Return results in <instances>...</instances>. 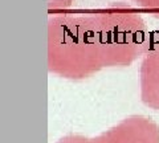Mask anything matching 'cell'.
Listing matches in <instances>:
<instances>
[{
    "label": "cell",
    "instance_id": "cell-1",
    "mask_svg": "<svg viewBox=\"0 0 159 143\" xmlns=\"http://www.w3.org/2000/svg\"><path fill=\"white\" fill-rule=\"evenodd\" d=\"M96 143H159V130L145 118H130L94 139Z\"/></svg>",
    "mask_w": 159,
    "mask_h": 143
},
{
    "label": "cell",
    "instance_id": "cell-2",
    "mask_svg": "<svg viewBox=\"0 0 159 143\" xmlns=\"http://www.w3.org/2000/svg\"><path fill=\"white\" fill-rule=\"evenodd\" d=\"M58 143H96L94 139H85L82 136H66Z\"/></svg>",
    "mask_w": 159,
    "mask_h": 143
}]
</instances>
